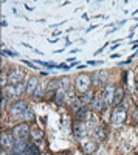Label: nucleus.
Instances as JSON below:
<instances>
[{
    "instance_id": "obj_27",
    "label": "nucleus",
    "mask_w": 138,
    "mask_h": 155,
    "mask_svg": "<svg viewBox=\"0 0 138 155\" xmlns=\"http://www.w3.org/2000/svg\"><path fill=\"white\" fill-rule=\"evenodd\" d=\"M34 95H36V96H41V95H42V85H37V88H36Z\"/></svg>"
},
{
    "instance_id": "obj_21",
    "label": "nucleus",
    "mask_w": 138,
    "mask_h": 155,
    "mask_svg": "<svg viewBox=\"0 0 138 155\" xmlns=\"http://www.w3.org/2000/svg\"><path fill=\"white\" fill-rule=\"evenodd\" d=\"M23 155H39V149H37V146H28L27 152H25Z\"/></svg>"
},
{
    "instance_id": "obj_23",
    "label": "nucleus",
    "mask_w": 138,
    "mask_h": 155,
    "mask_svg": "<svg viewBox=\"0 0 138 155\" xmlns=\"http://www.w3.org/2000/svg\"><path fill=\"white\" fill-rule=\"evenodd\" d=\"M22 118H23V120H33V118H34V113H33V112L28 109L27 112H25V115L22 116Z\"/></svg>"
},
{
    "instance_id": "obj_22",
    "label": "nucleus",
    "mask_w": 138,
    "mask_h": 155,
    "mask_svg": "<svg viewBox=\"0 0 138 155\" xmlns=\"http://www.w3.org/2000/svg\"><path fill=\"white\" fill-rule=\"evenodd\" d=\"M82 106H84V104H82V101H81V99H76V101H74L73 104H71V109H73L74 112H78Z\"/></svg>"
},
{
    "instance_id": "obj_5",
    "label": "nucleus",
    "mask_w": 138,
    "mask_h": 155,
    "mask_svg": "<svg viewBox=\"0 0 138 155\" xmlns=\"http://www.w3.org/2000/svg\"><path fill=\"white\" fill-rule=\"evenodd\" d=\"M127 115H126V109L124 107H117L113 112H112V123L113 124H123L124 121H126Z\"/></svg>"
},
{
    "instance_id": "obj_14",
    "label": "nucleus",
    "mask_w": 138,
    "mask_h": 155,
    "mask_svg": "<svg viewBox=\"0 0 138 155\" xmlns=\"http://www.w3.org/2000/svg\"><path fill=\"white\" fill-rule=\"evenodd\" d=\"M36 88H37V79H36V78H31V79L28 81V84H27V90H25V93H27V95H33L36 92Z\"/></svg>"
},
{
    "instance_id": "obj_11",
    "label": "nucleus",
    "mask_w": 138,
    "mask_h": 155,
    "mask_svg": "<svg viewBox=\"0 0 138 155\" xmlns=\"http://www.w3.org/2000/svg\"><path fill=\"white\" fill-rule=\"evenodd\" d=\"M12 138H14V137L9 135V134H6V132L2 134V137H0V144H2V149H8V147H12V146H14L16 141L12 140Z\"/></svg>"
},
{
    "instance_id": "obj_17",
    "label": "nucleus",
    "mask_w": 138,
    "mask_h": 155,
    "mask_svg": "<svg viewBox=\"0 0 138 155\" xmlns=\"http://www.w3.org/2000/svg\"><path fill=\"white\" fill-rule=\"evenodd\" d=\"M54 102H56V104H64V102H65V92H64V90H58V92H56V95H54Z\"/></svg>"
},
{
    "instance_id": "obj_6",
    "label": "nucleus",
    "mask_w": 138,
    "mask_h": 155,
    "mask_svg": "<svg viewBox=\"0 0 138 155\" xmlns=\"http://www.w3.org/2000/svg\"><path fill=\"white\" fill-rule=\"evenodd\" d=\"M25 78V71L22 68H16V70H12L9 74H8V81L11 85H17L22 82V79Z\"/></svg>"
},
{
    "instance_id": "obj_28",
    "label": "nucleus",
    "mask_w": 138,
    "mask_h": 155,
    "mask_svg": "<svg viewBox=\"0 0 138 155\" xmlns=\"http://www.w3.org/2000/svg\"><path fill=\"white\" fill-rule=\"evenodd\" d=\"M6 102H8V98H6V96H3V98H2V107H5V106H6Z\"/></svg>"
},
{
    "instance_id": "obj_12",
    "label": "nucleus",
    "mask_w": 138,
    "mask_h": 155,
    "mask_svg": "<svg viewBox=\"0 0 138 155\" xmlns=\"http://www.w3.org/2000/svg\"><path fill=\"white\" fill-rule=\"evenodd\" d=\"M104 106H106V102H104V99L103 98H95L93 101H92V110L93 112H101L103 109H104Z\"/></svg>"
},
{
    "instance_id": "obj_20",
    "label": "nucleus",
    "mask_w": 138,
    "mask_h": 155,
    "mask_svg": "<svg viewBox=\"0 0 138 155\" xmlns=\"http://www.w3.org/2000/svg\"><path fill=\"white\" fill-rule=\"evenodd\" d=\"M87 113H89V110H87V106H82V107L76 112V118H78V120H85Z\"/></svg>"
},
{
    "instance_id": "obj_13",
    "label": "nucleus",
    "mask_w": 138,
    "mask_h": 155,
    "mask_svg": "<svg viewBox=\"0 0 138 155\" xmlns=\"http://www.w3.org/2000/svg\"><path fill=\"white\" fill-rule=\"evenodd\" d=\"M73 135H74V138L82 140L84 135H85V126L84 124H76L74 126V130H73Z\"/></svg>"
},
{
    "instance_id": "obj_25",
    "label": "nucleus",
    "mask_w": 138,
    "mask_h": 155,
    "mask_svg": "<svg viewBox=\"0 0 138 155\" xmlns=\"http://www.w3.org/2000/svg\"><path fill=\"white\" fill-rule=\"evenodd\" d=\"M6 81H8V76H6V73H5V71H2V81H0V82H2V85H3V87L6 85Z\"/></svg>"
},
{
    "instance_id": "obj_16",
    "label": "nucleus",
    "mask_w": 138,
    "mask_h": 155,
    "mask_svg": "<svg viewBox=\"0 0 138 155\" xmlns=\"http://www.w3.org/2000/svg\"><path fill=\"white\" fill-rule=\"evenodd\" d=\"M95 99V96H93V92L92 90H89V92H85L82 96H81V101H82V104L84 106H87V104H92V101Z\"/></svg>"
},
{
    "instance_id": "obj_3",
    "label": "nucleus",
    "mask_w": 138,
    "mask_h": 155,
    "mask_svg": "<svg viewBox=\"0 0 138 155\" xmlns=\"http://www.w3.org/2000/svg\"><path fill=\"white\" fill-rule=\"evenodd\" d=\"M25 90H27V85H25L23 82L17 84V85H11V87H5L3 88V96H19L22 95Z\"/></svg>"
},
{
    "instance_id": "obj_15",
    "label": "nucleus",
    "mask_w": 138,
    "mask_h": 155,
    "mask_svg": "<svg viewBox=\"0 0 138 155\" xmlns=\"http://www.w3.org/2000/svg\"><path fill=\"white\" fill-rule=\"evenodd\" d=\"M95 137H96V140L98 141H104L106 140V129L103 127V126H98V127H95Z\"/></svg>"
},
{
    "instance_id": "obj_29",
    "label": "nucleus",
    "mask_w": 138,
    "mask_h": 155,
    "mask_svg": "<svg viewBox=\"0 0 138 155\" xmlns=\"http://www.w3.org/2000/svg\"><path fill=\"white\" fill-rule=\"evenodd\" d=\"M12 155H16V153H12Z\"/></svg>"
},
{
    "instance_id": "obj_10",
    "label": "nucleus",
    "mask_w": 138,
    "mask_h": 155,
    "mask_svg": "<svg viewBox=\"0 0 138 155\" xmlns=\"http://www.w3.org/2000/svg\"><path fill=\"white\" fill-rule=\"evenodd\" d=\"M115 87L112 85V84H107L106 90H104V102H106V106L112 104L113 102V96H115Z\"/></svg>"
},
{
    "instance_id": "obj_19",
    "label": "nucleus",
    "mask_w": 138,
    "mask_h": 155,
    "mask_svg": "<svg viewBox=\"0 0 138 155\" xmlns=\"http://www.w3.org/2000/svg\"><path fill=\"white\" fill-rule=\"evenodd\" d=\"M123 98H124V92L121 88H117L115 90V96H113V104H120V102L123 101Z\"/></svg>"
},
{
    "instance_id": "obj_8",
    "label": "nucleus",
    "mask_w": 138,
    "mask_h": 155,
    "mask_svg": "<svg viewBox=\"0 0 138 155\" xmlns=\"http://www.w3.org/2000/svg\"><path fill=\"white\" fill-rule=\"evenodd\" d=\"M81 147H82L84 153L92 155L93 152H96L98 143H96V141H93V140H85V141H82V143H81Z\"/></svg>"
},
{
    "instance_id": "obj_7",
    "label": "nucleus",
    "mask_w": 138,
    "mask_h": 155,
    "mask_svg": "<svg viewBox=\"0 0 138 155\" xmlns=\"http://www.w3.org/2000/svg\"><path fill=\"white\" fill-rule=\"evenodd\" d=\"M109 82V74L106 71H96L93 73V84L101 87V85H106Z\"/></svg>"
},
{
    "instance_id": "obj_4",
    "label": "nucleus",
    "mask_w": 138,
    "mask_h": 155,
    "mask_svg": "<svg viewBox=\"0 0 138 155\" xmlns=\"http://www.w3.org/2000/svg\"><path fill=\"white\" fill-rule=\"evenodd\" d=\"M30 135V129H28V124L23 123V124H19L14 127V130H12V137L16 140H25Z\"/></svg>"
},
{
    "instance_id": "obj_18",
    "label": "nucleus",
    "mask_w": 138,
    "mask_h": 155,
    "mask_svg": "<svg viewBox=\"0 0 138 155\" xmlns=\"http://www.w3.org/2000/svg\"><path fill=\"white\" fill-rule=\"evenodd\" d=\"M58 82H59V88L64 90V92H67L68 87H70V79L68 78H61V79H58Z\"/></svg>"
},
{
    "instance_id": "obj_9",
    "label": "nucleus",
    "mask_w": 138,
    "mask_h": 155,
    "mask_svg": "<svg viewBox=\"0 0 138 155\" xmlns=\"http://www.w3.org/2000/svg\"><path fill=\"white\" fill-rule=\"evenodd\" d=\"M28 149V144H27V141L25 140H17L14 146H12V152H14L16 155H23L25 152H27Z\"/></svg>"
},
{
    "instance_id": "obj_26",
    "label": "nucleus",
    "mask_w": 138,
    "mask_h": 155,
    "mask_svg": "<svg viewBox=\"0 0 138 155\" xmlns=\"http://www.w3.org/2000/svg\"><path fill=\"white\" fill-rule=\"evenodd\" d=\"M2 54H8V56H17L14 51H11V50H3L2 51Z\"/></svg>"
},
{
    "instance_id": "obj_1",
    "label": "nucleus",
    "mask_w": 138,
    "mask_h": 155,
    "mask_svg": "<svg viewBox=\"0 0 138 155\" xmlns=\"http://www.w3.org/2000/svg\"><path fill=\"white\" fill-rule=\"evenodd\" d=\"M28 110V106L25 101H16L14 104H11L8 107V113L12 116V118H20V116L25 115V112Z\"/></svg>"
},
{
    "instance_id": "obj_24",
    "label": "nucleus",
    "mask_w": 138,
    "mask_h": 155,
    "mask_svg": "<svg viewBox=\"0 0 138 155\" xmlns=\"http://www.w3.org/2000/svg\"><path fill=\"white\" fill-rule=\"evenodd\" d=\"M31 135H33V138H42V132L39 130V129L33 130V132H31Z\"/></svg>"
},
{
    "instance_id": "obj_2",
    "label": "nucleus",
    "mask_w": 138,
    "mask_h": 155,
    "mask_svg": "<svg viewBox=\"0 0 138 155\" xmlns=\"http://www.w3.org/2000/svg\"><path fill=\"white\" fill-rule=\"evenodd\" d=\"M92 78L89 74H79L76 78V90L81 93H85V92H89V88H90V84H92Z\"/></svg>"
}]
</instances>
